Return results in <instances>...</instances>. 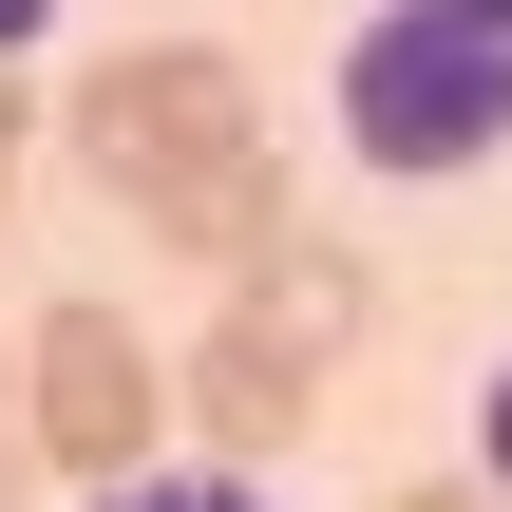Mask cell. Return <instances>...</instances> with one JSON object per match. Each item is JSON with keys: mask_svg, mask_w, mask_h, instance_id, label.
<instances>
[{"mask_svg": "<svg viewBox=\"0 0 512 512\" xmlns=\"http://www.w3.org/2000/svg\"><path fill=\"white\" fill-rule=\"evenodd\" d=\"M342 152L399 171V190L494 171L512 152V38L475 19V0H380V19L342 38Z\"/></svg>", "mask_w": 512, "mask_h": 512, "instance_id": "cell-1", "label": "cell"}, {"mask_svg": "<svg viewBox=\"0 0 512 512\" xmlns=\"http://www.w3.org/2000/svg\"><path fill=\"white\" fill-rule=\"evenodd\" d=\"M266 133V95H247V57H209V38H133V57H95L76 95H57V152L114 190V209H171L190 171H228Z\"/></svg>", "mask_w": 512, "mask_h": 512, "instance_id": "cell-2", "label": "cell"}, {"mask_svg": "<svg viewBox=\"0 0 512 512\" xmlns=\"http://www.w3.org/2000/svg\"><path fill=\"white\" fill-rule=\"evenodd\" d=\"M152 437H171V361L114 323V304H38V342H19V456H57L76 494H114V475H152Z\"/></svg>", "mask_w": 512, "mask_h": 512, "instance_id": "cell-3", "label": "cell"}, {"mask_svg": "<svg viewBox=\"0 0 512 512\" xmlns=\"http://www.w3.org/2000/svg\"><path fill=\"white\" fill-rule=\"evenodd\" d=\"M304 399H323V361H285L247 304H209V342L171 361V418L228 456V475H266V456H304Z\"/></svg>", "mask_w": 512, "mask_h": 512, "instance_id": "cell-4", "label": "cell"}, {"mask_svg": "<svg viewBox=\"0 0 512 512\" xmlns=\"http://www.w3.org/2000/svg\"><path fill=\"white\" fill-rule=\"evenodd\" d=\"M228 304H247V323H266L285 361H342V342L380 323V266H361L342 228H304V209H285V228H266V247L228 266Z\"/></svg>", "mask_w": 512, "mask_h": 512, "instance_id": "cell-5", "label": "cell"}, {"mask_svg": "<svg viewBox=\"0 0 512 512\" xmlns=\"http://www.w3.org/2000/svg\"><path fill=\"white\" fill-rule=\"evenodd\" d=\"M133 228H152V247H190V266H209V285H228V266H247V247H266V228H285V152H266V133H247V152H228V171H190V190H171V209H133Z\"/></svg>", "mask_w": 512, "mask_h": 512, "instance_id": "cell-6", "label": "cell"}, {"mask_svg": "<svg viewBox=\"0 0 512 512\" xmlns=\"http://www.w3.org/2000/svg\"><path fill=\"white\" fill-rule=\"evenodd\" d=\"M95 512H266V494H247L228 456H209V475H171V456H152V475H114V494H95Z\"/></svg>", "mask_w": 512, "mask_h": 512, "instance_id": "cell-7", "label": "cell"}, {"mask_svg": "<svg viewBox=\"0 0 512 512\" xmlns=\"http://www.w3.org/2000/svg\"><path fill=\"white\" fill-rule=\"evenodd\" d=\"M475 475H494V494H512V361H494V380H475Z\"/></svg>", "mask_w": 512, "mask_h": 512, "instance_id": "cell-8", "label": "cell"}, {"mask_svg": "<svg viewBox=\"0 0 512 512\" xmlns=\"http://www.w3.org/2000/svg\"><path fill=\"white\" fill-rule=\"evenodd\" d=\"M19 152H38V76L0 57V190H19Z\"/></svg>", "mask_w": 512, "mask_h": 512, "instance_id": "cell-9", "label": "cell"}, {"mask_svg": "<svg viewBox=\"0 0 512 512\" xmlns=\"http://www.w3.org/2000/svg\"><path fill=\"white\" fill-rule=\"evenodd\" d=\"M380 512H512L494 475H418V494H380Z\"/></svg>", "mask_w": 512, "mask_h": 512, "instance_id": "cell-10", "label": "cell"}, {"mask_svg": "<svg viewBox=\"0 0 512 512\" xmlns=\"http://www.w3.org/2000/svg\"><path fill=\"white\" fill-rule=\"evenodd\" d=\"M38 38H57V0H0V57H38Z\"/></svg>", "mask_w": 512, "mask_h": 512, "instance_id": "cell-11", "label": "cell"}, {"mask_svg": "<svg viewBox=\"0 0 512 512\" xmlns=\"http://www.w3.org/2000/svg\"><path fill=\"white\" fill-rule=\"evenodd\" d=\"M0 456H19V342H0ZM0 494H19V475H0Z\"/></svg>", "mask_w": 512, "mask_h": 512, "instance_id": "cell-12", "label": "cell"}, {"mask_svg": "<svg viewBox=\"0 0 512 512\" xmlns=\"http://www.w3.org/2000/svg\"><path fill=\"white\" fill-rule=\"evenodd\" d=\"M475 19H494V38H512V0H475Z\"/></svg>", "mask_w": 512, "mask_h": 512, "instance_id": "cell-13", "label": "cell"}]
</instances>
